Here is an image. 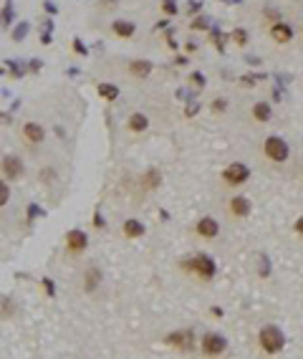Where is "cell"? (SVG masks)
Masks as SVG:
<instances>
[{"mask_svg":"<svg viewBox=\"0 0 303 359\" xmlns=\"http://www.w3.org/2000/svg\"><path fill=\"white\" fill-rule=\"evenodd\" d=\"M180 266L187 273H197L202 281H210L215 276V271H218V268H215V261L207 256V253H197V256H192V258H185Z\"/></svg>","mask_w":303,"mask_h":359,"instance_id":"6da1fadb","label":"cell"},{"mask_svg":"<svg viewBox=\"0 0 303 359\" xmlns=\"http://www.w3.org/2000/svg\"><path fill=\"white\" fill-rule=\"evenodd\" d=\"M197 112H200V104L197 101H189V107L185 109V117H194Z\"/></svg>","mask_w":303,"mask_h":359,"instance_id":"1f68e13d","label":"cell"},{"mask_svg":"<svg viewBox=\"0 0 303 359\" xmlns=\"http://www.w3.org/2000/svg\"><path fill=\"white\" fill-rule=\"evenodd\" d=\"M167 344L180 352H192L194 349V331L192 329H177L167 336Z\"/></svg>","mask_w":303,"mask_h":359,"instance_id":"52a82bcc","label":"cell"},{"mask_svg":"<svg viewBox=\"0 0 303 359\" xmlns=\"http://www.w3.org/2000/svg\"><path fill=\"white\" fill-rule=\"evenodd\" d=\"M263 13H265V18L275 20V23H278V20H280V13H278L275 8H263Z\"/></svg>","mask_w":303,"mask_h":359,"instance_id":"e575fe53","label":"cell"},{"mask_svg":"<svg viewBox=\"0 0 303 359\" xmlns=\"http://www.w3.org/2000/svg\"><path fill=\"white\" fill-rule=\"evenodd\" d=\"M162 10L167 15H177V0H162Z\"/></svg>","mask_w":303,"mask_h":359,"instance_id":"83f0119b","label":"cell"},{"mask_svg":"<svg viewBox=\"0 0 303 359\" xmlns=\"http://www.w3.org/2000/svg\"><path fill=\"white\" fill-rule=\"evenodd\" d=\"M38 215H43V210H40V207H36V205H31V207H28V218L33 220V218H38Z\"/></svg>","mask_w":303,"mask_h":359,"instance_id":"74e56055","label":"cell"},{"mask_svg":"<svg viewBox=\"0 0 303 359\" xmlns=\"http://www.w3.org/2000/svg\"><path fill=\"white\" fill-rule=\"evenodd\" d=\"M0 172H3V177L5 180H20L23 177V172H26V164H23V160H20L18 155H5L3 160H0Z\"/></svg>","mask_w":303,"mask_h":359,"instance_id":"277c9868","label":"cell"},{"mask_svg":"<svg viewBox=\"0 0 303 359\" xmlns=\"http://www.w3.org/2000/svg\"><path fill=\"white\" fill-rule=\"evenodd\" d=\"M293 228H296V233H298V236H303V215L296 220V225H293Z\"/></svg>","mask_w":303,"mask_h":359,"instance_id":"7bdbcfd3","label":"cell"},{"mask_svg":"<svg viewBox=\"0 0 303 359\" xmlns=\"http://www.w3.org/2000/svg\"><path fill=\"white\" fill-rule=\"evenodd\" d=\"M202 10V3L200 0H189V5H187V13L192 15V13H200Z\"/></svg>","mask_w":303,"mask_h":359,"instance_id":"4dcf8cb0","label":"cell"},{"mask_svg":"<svg viewBox=\"0 0 303 359\" xmlns=\"http://www.w3.org/2000/svg\"><path fill=\"white\" fill-rule=\"evenodd\" d=\"M8 200H10V187H8V182L3 177H0V207H5Z\"/></svg>","mask_w":303,"mask_h":359,"instance_id":"484cf974","label":"cell"},{"mask_svg":"<svg viewBox=\"0 0 303 359\" xmlns=\"http://www.w3.org/2000/svg\"><path fill=\"white\" fill-rule=\"evenodd\" d=\"M142 185H144L147 190H154V187H159V185H162V172H159V170H147V172H144Z\"/></svg>","mask_w":303,"mask_h":359,"instance_id":"d6986e66","label":"cell"},{"mask_svg":"<svg viewBox=\"0 0 303 359\" xmlns=\"http://www.w3.org/2000/svg\"><path fill=\"white\" fill-rule=\"evenodd\" d=\"M250 210H253V205H250V200L243 198V195H237V198L230 200V213H232L235 218H248Z\"/></svg>","mask_w":303,"mask_h":359,"instance_id":"7c38bea8","label":"cell"},{"mask_svg":"<svg viewBox=\"0 0 303 359\" xmlns=\"http://www.w3.org/2000/svg\"><path fill=\"white\" fill-rule=\"evenodd\" d=\"M94 228H106V223H104V218H101V213H99V210H96V213H94Z\"/></svg>","mask_w":303,"mask_h":359,"instance_id":"8d00e7d4","label":"cell"},{"mask_svg":"<svg viewBox=\"0 0 303 359\" xmlns=\"http://www.w3.org/2000/svg\"><path fill=\"white\" fill-rule=\"evenodd\" d=\"M99 283H101V271H99L96 266L86 268V273H83V288L91 293V291H96V288H99Z\"/></svg>","mask_w":303,"mask_h":359,"instance_id":"4fadbf2b","label":"cell"},{"mask_svg":"<svg viewBox=\"0 0 303 359\" xmlns=\"http://www.w3.org/2000/svg\"><path fill=\"white\" fill-rule=\"evenodd\" d=\"M40 66H43V61H40V58H33V61L28 63V71H38Z\"/></svg>","mask_w":303,"mask_h":359,"instance_id":"ab89813d","label":"cell"},{"mask_svg":"<svg viewBox=\"0 0 303 359\" xmlns=\"http://www.w3.org/2000/svg\"><path fill=\"white\" fill-rule=\"evenodd\" d=\"M99 94L106 99V101H114L119 96V89L114 86V83H99Z\"/></svg>","mask_w":303,"mask_h":359,"instance_id":"7402d4cb","label":"cell"},{"mask_svg":"<svg viewBox=\"0 0 303 359\" xmlns=\"http://www.w3.org/2000/svg\"><path fill=\"white\" fill-rule=\"evenodd\" d=\"M194 230H197V236H202V238L212 240L215 236L220 233V225H218V220H215V218H202L197 225H194Z\"/></svg>","mask_w":303,"mask_h":359,"instance_id":"30bf717a","label":"cell"},{"mask_svg":"<svg viewBox=\"0 0 303 359\" xmlns=\"http://www.w3.org/2000/svg\"><path fill=\"white\" fill-rule=\"evenodd\" d=\"M258 79H265V76H263V74H261V76H243L240 81H243V86H255Z\"/></svg>","mask_w":303,"mask_h":359,"instance_id":"836d02e7","label":"cell"},{"mask_svg":"<svg viewBox=\"0 0 303 359\" xmlns=\"http://www.w3.org/2000/svg\"><path fill=\"white\" fill-rule=\"evenodd\" d=\"M28 33H31V23H28V20H20V23L10 31V38L15 40V43H20V40H26Z\"/></svg>","mask_w":303,"mask_h":359,"instance_id":"ffe728a7","label":"cell"},{"mask_svg":"<svg viewBox=\"0 0 303 359\" xmlns=\"http://www.w3.org/2000/svg\"><path fill=\"white\" fill-rule=\"evenodd\" d=\"M223 3H243V0H223Z\"/></svg>","mask_w":303,"mask_h":359,"instance_id":"f6af8a7d","label":"cell"},{"mask_svg":"<svg viewBox=\"0 0 303 359\" xmlns=\"http://www.w3.org/2000/svg\"><path fill=\"white\" fill-rule=\"evenodd\" d=\"M43 8H46V10H48L51 15H56V13H58V8H56V5L51 3V0H46V3H43Z\"/></svg>","mask_w":303,"mask_h":359,"instance_id":"b9f144b4","label":"cell"},{"mask_svg":"<svg viewBox=\"0 0 303 359\" xmlns=\"http://www.w3.org/2000/svg\"><path fill=\"white\" fill-rule=\"evenodd\" d=\"M40 283H43V291H46L48 296H56V286H53V281H51V279H43Z\"/></svg>","mask_w":303,"mask_h":359,"instance_id":"f546056e","label":"cell"},{"mask_svg":"<svg viewBox=\"0 0 303 359\" xmlns=\"http://www.w3.org/2000/svg\"><path fill=\"white\" fill-rule=\"evenodd\" d=\"M210 40L215 43V48H218L220 53H225V40H227V38L223 36V31H220L218 26H212V28H210Z\"/></svg>","mask_w":303,"mask_h":359,"instance_id":"44dd1931","label":"cell"},{"mask_svg":"<svg viewBox=\"0 0 303 359\" xmlns=\"http://www.w3.org/2000/svg\"><path fill=\"white\" fill-rule=\"evenodd\" d=\"M258 344H261V349L265 354H278L280 349L286 347V334L280 331L278 326L268 324V326L261 329V334H258Z\"/></svg>","mask_w":303,"mask_h":359,"instance_id":"7a4b0ae2","label":"cell"},{"mask_svg":"<svg viewBox=\"0 0 303 359\" xmlns=\"http://www.w3.org/2000/svg\"><path fill=\"white\" fill-rule=\"evenodd\" d=\"M230 38L235 40L237 46H245V43H248V31H245V28H235Z\"/></svg>","mask_w":303,"mask_h":359,"instance_id":"4316f807","label":"cell"},{"mask_svg":"<svg viewBox=\"0 0 303 359\" xmlns=\"http://www.w3.org/2000/svg\"><path fill=\"white\" fill-rule=\"evenodd\" d=\"M263 152H265V157L270 160V162H286L288 157H291V147H288V142L283 139V137H268L265 139V144H263Z\"/></svg>","mask_w":303,"mask_h":359,"instance_id":"3957f363","label":"cell"},{"mask_svg":"<svg viewBox=\"0 0 303 359\" xmlns=\"http://www.w3.org/2000/svg\"><path fill=\"white\" fill-rule=\"evenodd\" d=\"M202 354L205 357H220L225 349H227V339L223 334H215V331H207L205 336H202Z\"/></svg>","mask_w":303,"mask_h":359,"instance_id":"5b68a950","label":"cell"},{"mask_svg":"<svg viewBox=\"0 0 303 359\" xmlns=\"http://www.w3.org/2000/svg\"><path fill=\"white\" fill-rule=\"evenodd\" d=\"M124 236L126 238H142L144 233H147V228L139 223V220H124Z\"/></svg>","mask_w":303,"mask_h":359,"instance_id":"2e32d148","label":"cell"},{"mask_svg":"<svg viewBox=\"0 0 303 359\" xmlns=\"http://www.w3.org/2000/svg\"><path fill=\"white\" fill-rule=\"evenodd\" d=\"M112 31H114L119 38H132V36L137 33V26L129 23V20H114V23H112Z\"/></svg>","mask_w":303,"mask_h":359,"instance_id":"9a60e30c","label":"cell"},{"mask_svg":"<svg viewBox=\"0 0 303 359\" xmlns=\"http://www.w3.org/2000/svg\"><path fill=\"white\" fill-rule=\"evenodd\" d=\"M66 245H69V250L71 253H83L86 250V245H89V236L83 233V230H69L66 233Z\"/></svg>","mask_w":303,"mask_h":359,"instance_id":"ba28073f","label":"cell"},{"mask_svg":"<svg viewBox=\"0 0 303 359\" xmlns=\"http://www.w3.org/2000/svg\"><path fill=\"white\" fill-rule=\"evenodd\" d=\"M10 20H13V5H10V3H5V5H3V10H0V28L8 26Z\"/></svg>","mask_w":303,"mask_h":359,"instance_id":"d4e9b609","label":"cell"},{"mask_svg":"<svg viewBox=\"0 0 303 359\" xmlns=\"http://www.w3.org/2000/svg\"><path fill=\"white\" fill-rule=\"evenodd\" d=\"M74 51H76L78 56H89V48L83 46V40H81V38H74Z\"/></svg>","mask_w":303,"mask_h":359,"instance_id":"f1b7e54d","label":"cell"},{"mask_svg":"<svg viewBox=\"0 0 303 359\" xmlns=\"http://www.w3.org/2000/svg\"><path fill=\"white\" fill-rule=\"evenodd\" d=\"M51 36H53V31H43V33H40V43L48 46V43H51Z\"/></svg>","mask_w":303,"mask_h":359,"instance_id":"f35d334b","label":"cell"},{"mask_svg":"<svg viewBox=\"0 0 303 359\" xmlns=\"http://www.w3.org/2000/svg\"><path fill=\"white\" fill-rule=\"evenodd\" d=\"M270 117H273V109H270L268 101L253 104V119H258V121H270Z\"/></svg>","mask_w":303,"mask_h":359,"instance_id":"e0dca14e","label":"cell"},{"mask_svg":"<svg viewBox=\"0 0 303 359\" xmlns=\"http://www.w3.org/2000/svg\"><path fill=\"white\" fill-rule=\"evenodd\" d=\"M152 69H154V66H152V61H144V58L129 63V74L137 76V79H147V76L152 74Z\"/></svg>","mask_w":303,"mask_h":359,"instance_id":"5bb4252c","label":"cell"},{"mask_svg":"<svg viewBox=\"0 0 303 359\" xmlns=\"http://www.w3.org/2000/svg\"><path fill=\"white\" fill-rule=\"evenodd\" d=\"M192 28H194V31H210L212 23H210V18H207V15H197V18L192 20Z\"/></svg>","mask_w":303,"mask_h":359,"instance_id":"603a6c76","label":"cell"},{"mask_svg":"<svg viewBox=\"0 0 303 359\" xmlns=\"http://www.w3.org/2000/svg\"><path fill=\"white\" fill-rule=\"evenodd\" d=\"M248 177H250V167L243 164V162H232V164H227L225 170H223V180L227 185H232V187L248 182Z\"/></svg>","mask_w":303,"mask_h":359,"instance_id":"8992f818","label":"cell"},{"mask_svg":"<svg viewBox=\"0 0 303 359\" xmlns=\"http://www.w3.org/2000/svg\"><path fill=\"white\" fill-rule=\"evenodd\" d=\"M10 112H0V126H3V124H10Z\"/></svg>","mask_w":303,"mask_h":359,"instance_id":"60d3db41","label":"cell"},{"mask_svg":"<svg viewBox=\"0 0 303 359\" xmlns=\"http://www.w3.org/2000/svg\"><path fill=\"white\" fill-rule=\"evenodd\" d=\"M175 63H177V66H185L187 58H185V56H177V58H175Z\"/></svg>","mask_w":303,"mask_h":359,"instance_id":"ee69618b","label":"cell"},{"mask_svg":"<svg viewBox=\"0 0 303 359\" xmlns=\"http://www.w3.org/2000/svg\"><path fill=\"white\" fill-rule=\"evenodd\" d=\"M192 81H194V86H197V89H202V86H205V76H202V74H197V71L192 74Z\"/></svg>","mask_w":303,"mask_h":359,"instance_id":"d590c367","label":"cell"},{"mask_svg":"<svg viewBox=\"0 0 303 359\" xmlns=\"http://www.w3.org/2000/svg\"><path fill=\"white\" fill-rule=\"evenodd\" d=\"M5 63H8V71H10L15 79H20V76L28 71V66H20V61H5Z\"/></svg>","mask_w":303,"mask_h":359,"instance_id":"cb8c5ba5","label":"cell"},{"mask_svg":"<svg viewBox=\"0 0 303 359\" xmlns=\"http://www.w3.org/2000/svg\"><path fill=\"white\" fill-rule=\"evenodd\" d=\"M20 134H23V139H26L28 144H40L43 139H46V129H43L40 124H36V121L23 124V129H20Z\"/></svg>","mask_w":303,"mask_h":359,"instance_id":"9c48e42d","label":"cell"},{"mask_svg":"<svg viewBox=\"0 0 303 359\" xmlns=\"http://www.w3.org/2000/svg\"><path fill=\"white\" fill-rule=\"evenodd\" d=\"M212 109H215V112H225V109H227V101H225V99H215V101H212Z\"/></svg>","mask_w":303,"mask_h":359,"instance_id":"d6a6232c","label":"cell"},{"mask_svg":"<svg viewBox=\"0 0 303 359\" xmlns=\"http://www.w3.org/2000/svg\"><path fill=\"white\" fill-rule=\"evenodd\" d=\"M270 36L275 43H288V40L293 38V28L288 23H283V20H278V23L270 26Z\"/></svg>","mask_w":303,"mask_h":359,"instance_id":"8fae6325","label":"cell"},{"mask_svg":"<svg viewBox=\"0 0 303 359\" xmlns=\"http://www.w3.org/2000/svg\"><path fill=\"white\" fill-rule=\"evenodd\" d=\"M129 129L132 132H144L147 126H149V119H147V114H142V112H134L132 117H129Z\"/></svg>","mask_w":303,"mask_h":359,"instance_id":"ac0fdd59","label":"cell"}]
</instances>
